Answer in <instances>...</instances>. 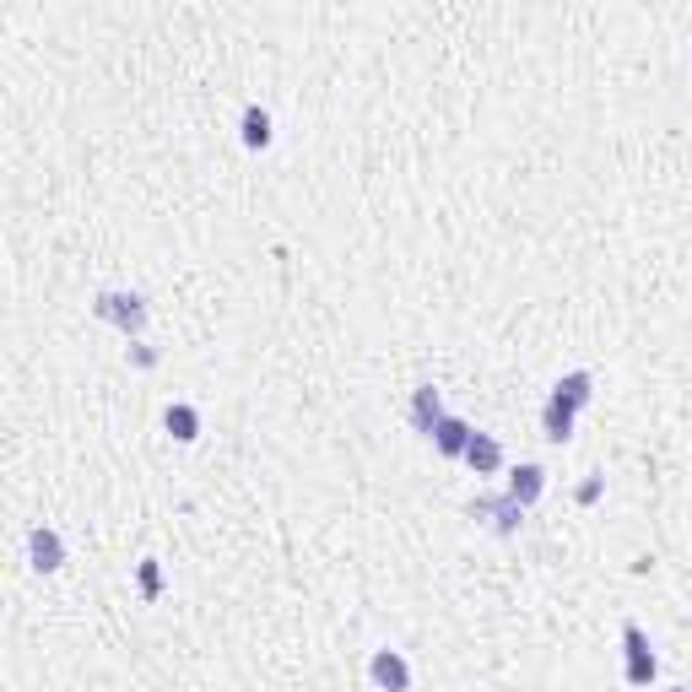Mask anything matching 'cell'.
Listing matches in <instances>:
<instances>
[{
  "mask_svg": "<svg viewBox=\"0 0 692 692\" xmlns=\"http://www.w3.org/2000/svg\"><path fill=\"white\" fill-rule=\"evenodd\" d=\"M660 671L655 649H649V633L638 628V622H622V676H628L633 687H649Z\"/></svg>",
  "mask_w": 692,
  "mask_h": 692,
  "instance_id": "cell-2",
  "label": "cell"
},
{
  "mask_svg": "<svg viewBox=\"0 0 692 692\" xmlns=\"http://www.w3.org/2000/svg\"><path fill=\"white\" fill-rule=\"evenodd\" d=\"M136 584H141V595H146V601H157V595H163V568H157V557L136 563Z\"/></svg>",
  "mask_w": 692,
  "mask_h": 692,
  "instance_id": "cell-14",
  "label": "cell"
},
{
  "mask_svg": "<svg viewBox=\"0 0 692 692\" xmlns=\"http://www.w3.org/2000/svg\"><path fill=\"white\" fill-rule=\"evenodd\" d=\"M465 465H471L476 476H492L503 465V444L492 433H471V444H465Z\"/></svg>",
  "mask_w": 692,
  "mask_h": 692,
  "instance_id": "cell-8",
  "label": "cell"
},
{
  "mask_svg": "<svg viewBox=\"0 0 692 692\" xmlns=\"http://www.w3.org/2000/svg\"><path fill=\"white\" fill-rule=\"evenodd\" d=\"M28 557H33L38 574H60V568H65V541H60V530L33 525V530H28Z\"/></svg>",
  "mask_w": 692,
  "mask_h": 692,
  "instance_id": "cell-5",
  "label": "cell"
},
{
  "mask_svg": "<svg viewBox=\"0 0 692 692\" xmlns=\"http://www.w3.org/2000/svg\"><path fill=\"white\" fill-rule=\"evenodd\" d=\"M444 417H449V411H444V401H438V390H433V384H417V395H411V428H417L422 438H433V428Z\"/></svg>",
  "mask_w": 692,
  "mask_h": 692,
  "instance_id": "cell-6",
  "label": "cell"
},
{
  "mask_svg": "<svg viewBox=\"0 0 692 692\" xmlns=\"http://www.w3.org/2000/svg\"><path fill=\"white\" fill-rule=\"evenodd\" d=\"M541 428H547L552 444H568V438H574V411L557 406V401H547V411H541Z\"/></svg>",
  "mask_w": 692,
  "mask_h": 692,
  "instance_id": "cell-12",
  "label": "cell"
},
{
  "mask_svg": "<svg viewBox=\"0 0 692 692\" xmlns=\"http://www.w3.org/2000/svg\"><path fill=\"white\" fill-rule=\"evenodd\" d=\"M519 503L509 498V492H498V498H471V519H482V525H492V536H514L519 530Z\"/></svg>",
  "mask_w": 692,
  "mask_h": 692,
  "instance_id": "cell-3",
  "label": "cell"
},
{
  "mask_svg": "<svg viewBox=\"0 0 692 692\" xmlns=\"http://www.w3.org/2000/svg\"><path fill=\"white\" fill-rule=\"evenodd\" d=\"M130 363H136V368H157V352L146 341H130Z\"/></svg>",
  "mask_w": 692,
  "mask_h": 692,
  "instance_id": "cell-15",
  "label": "cell"
},
{
  "mask_svg": "<svg viewBox=\"0 0 692 692\" xmlns=\"http://www.w3.org/2000/svg\"><path fill=\"white\" fill-rule=\"evenodd\" d=\"M244 146H249V152L271 146V114H265V109H244Z\"/></svg>",
  "mask_w": 692,
  "mask_h": 692,
  "instance_id": "cell-13",
  "label": "cell"
},
{
  "mask_svg": "<svg viewBox=\"0 0 692 692\" xmlns=\"http://www.w3.org/2000/svg\"><path fill=\"white\" fill-rule=\"evenodd\" d=\"M368 676H374L379 692H411V665L401 649H374V660H368Z\"/></svg>",
  "mask_w": 692,
  "mask_h": 692,
  "instance_id": "cell-4",
  "label": "cell"
},
{
  "mask_svg": "<svg viewBox=\"0 0 692 692\" xmlns=\"http://www.w3.org/2000/svg\"><path fill=\"white\" fill-rule=\"evenodd\" d=\"M168 433L179 438V444H195V433H201V411L184 406V401H173L168 406Z\"/></svg>",
  "mask_w": 692,
  "mask_h": 692,
  "instance_id": "cell-11",
  "label": "cell"
},
{
  "mask_svg": "<svg viewBox=\"0 0 692 692\" xmlns=\"http://www.w3.org/2000/svg\"><path fill=\"white\" fill-rule=\"evenodd\" d=\"M92 314H98L103 325L125 330L130 341H141V330H146V298L141 292H98V298H92Z\"/></svg>",
  "mask_w": 692,
  "mask_h": 692,
  "instance_id": "cell-1",
  "label": "cell"
},
{
  "mask_svg": "<svg viewBox=\"0 0 692 692\" xmlns=\"http://www.w3.org/2000/svg\"><path fill=\"white\" fill-rule=\"evenodd\" d=\"M471 422H460V417H444V422H438V428H433V449H438V455H449V460H465V444H471Z\"/></svg>",
  "mask_w": 692,
  "mask_h": 692,
  "instance_id": "cell-7",
  "label": "cell"
},
{
  "mask_svg": "<svg viewBox=\"0 0 692 692\" xmlns=\"http://www.w3.org/2000/svg\"><path fill=\"white\" fill-rule=\"evenodd\" d=\"M601 476H590V482H579V503H595V498H601Z\"/></svg>",
  "mask_w": 692,
  "mask_h": 692,
  "instance_id": "cell-16",
  "label": "cell"
},
{
  "mask_svg": "<svg viewBox=\"0 0 692 692\" xmlns=\"http://www.w3.org/2000/svg\"><path fill=\"white\" fill-rule=\"evenodd\" d=\"M590 395H595V379L584 374V368H579V374H563L552 384V401L568 406V411H584V406H590Z\"/></svg>",
  "mask_w": 692,
  "mask_h": 692,
  "instance_id": "cell-10",
  "label": "cell"
},
{
  "mask_svg": "<svg viewBox=\"0 0 692 692\" xmlns=\"http://www.w3.org/2000/svg\"><path fill=\"white\" fill-rule=\"evenodd\" d=\"M671 692H682V687H671Z\"/></svg>",
  "mask_w": 692,
  "mask_h": 692,
  "instance_id": "cell-17",
  "label": "cell"
},
{
  "mask_svg": "<svg viewBox=\"0 0 692 692\" xmlns=\"http://www.w3.org/2000/svg\"><path fill=\"white\" fill-rule=\"evenodd\" d=\"M503 492H509V498L519 503V509H530V503H536L541 492H547V471H541V465H519V471L509 476V487H503Z\"/></svg>",
  "mask_w": 692,
  "mask_h": 692,
  "instance_id": "cell-9",
  "label": "cell"
}]
</instances>
